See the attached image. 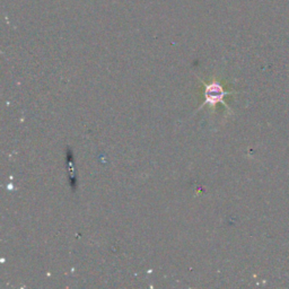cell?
I'll return each mask as SVG.
<instances>
[{
  "label": "cell",
  "instance_id": "1",
  "mask_svg": "<svg viewBox=\"0 0 289 289\" xmlns=\"http://www.w3.org/2000/svg\"><path fill=\"white\" fill-rule=\"evenodd\" d=\"M203 84L205 86V103L203 107H205V105H209V107L215 108L216 107V104L223 103L225 107L229 110L228 105L225 102L224 99L226 98V96L231 95L232 91L225 90L223 85L217 80H213L209 82L203 81Z\"/></svg>",
  "mask_w": 289,
  "mask_h": 289
}]
</instances>
